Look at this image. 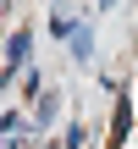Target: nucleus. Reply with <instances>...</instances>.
<instances>
[{
	"label": "nucleus",
	"instance_id": "f257e3e1",
	"mask_svg": "<svg viewBox=\"0 0 138 149\" xmlns=\"http://www.w3.org/2000/svg\"><path fill=\"white\" fill-rule=\"evenodd\" d=\"M28 44H33L28 33H11V44H6V72H0V83H6V77H11V72L22 66V61H28Z\"/></svg>",
	"mask_w": 138,
	"mask_h": 149
},
{
	"label": "nucleus",
	"instance_id": "f03ea898",
	"mask_svg": "<svg viewBox=\"0 0 138 149\" xmlns=\"http://www.w3.org/2000/svg\"><path fill=\"white\" fill-rule=\"evenodd\" d=\"M127 133H133V105L122 100V105H116V138H111V149H122V144H127Z\"/></svg>",
	"mask_w": 138,
	"mask_h": 149
},
{
	"label": "nucleus",
	"instance_id": "7ed1b4c3",
	"mask_svg": "<svg viewBox=\"0 0 138 149\" xmlns=\"http://www.w3.org/2000/svg\"><path fill=\"white\" fill-rule=\"evenodd\" d=\"M89 50H94V44H89V28H83V33H72V55H77V61H89Z\"/></svg>",
	"mask_w": 138,
	"mask_h": 149
},
{
	"label": "nucleus",
	"instance_id": "20e7f679",
	"mask_svg": "<svg viewBox=\"0 0 138 149\" xmlns=\"http://www.w3.org/2000/svg\"><path fill=\"white\" fill-rule=\"evenodd\" d=\"M55 111H61V100H55V94H39V122H50Z\"/></svg>",
	"mask_w": 138,
	"mask_h": 149
}]
</instances>
